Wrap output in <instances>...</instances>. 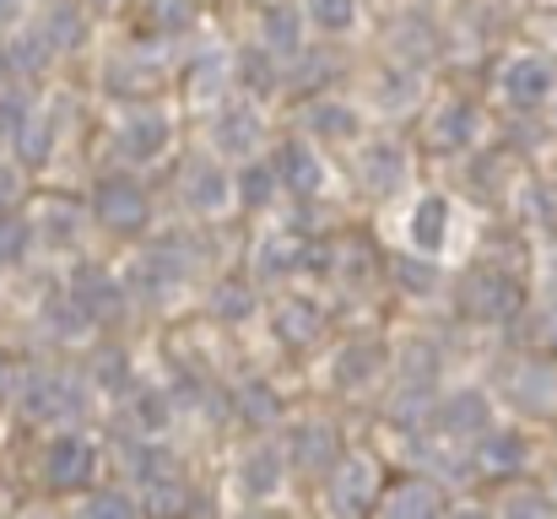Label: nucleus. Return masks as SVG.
Segmentation results:
<instances>
[{"instance_id":"1","label":"nucleus","mask_w":557,"mask_h":519,"mask_svg":"<svg viewBox=\"0 0 557 519\" xmlns=\"http://www.w3.org/2000/svg\"><path fill=\"white\" fill-rule=\"evenodd\" d=\"M98 217H103V227H120V233H136V227H147V189L136 184V178H125V173H114V178H103L98 184Z\"/></svg>"},{"instance_id":"2","label":"nucleus","mask_w":557,"mask_h":519,"mask_svg":"<svg viewBox=\"0 0 557 519\" xmlns=\"http://www.w3.org/2000/svg\"><path fill=\"white\" fill-rule=\"evenodd\" d=\"M44 477H49V487H82L87 477H92V444L82 438V433H60L49 449H44Z\"/></svg>"},{"instance_id":"3","label":"nucleus","mask_w":557,"mask_h":519,"mask_svg":"<svg viewBox=\"0 0 557 519\" xmlns=\"http://www.w3.org/2000/svg\"><path fill=\"white\" fill-rule=\"evenodd\" d=\"M331 493H336V504H342L347 515H363V509H373V493H379V466H373L369 455H347V460H342V471L331 477Z\"/></svg>"},{"instance_id":"4","label":"nucleus","mask_w":557,"mask_h":519,"mask_svg":"<svg viewBox=\"0 0 557 519\" xmlns=\"http://www.w3.org/2000/svg\"><path fill=\"white\" fill-rule=\"evenodd\" d=\"M169 147V120L163 114H131L120 125V158L125 163H152Z\"/></svg>"},{"instance_id":"5","label":"nucleus","mask_w":557,"mask_h":519,"mask_svg":"<svg viewBox=\"0 0 557 519\" xmlns=\"http://www.w3.org/2000/svg\"><path fill=\"white\" fill-rule=\"evenodd\" d=\"M460 298H466V314H476V320H504L520 309V287L504 276H471Z\"/></svg>"},{"instance_id":"6","label":"nucleus","mask_w":557,"mask_h":519,"mask_svg":"<svg viewBox=\"0 0 557 519\" xmlns=\"http://www.w3.org/2000/svg\"><path fill=\"white\" fill-rule=\"evenodd\" d=\"M557 87V71L547 60H515L509 71H504V92L515 98V103H547V92Z\"/></svg>"},{"instance_id":"7","label":"nucleus","mask_w":557,"mask_h":519,"mask_svg":"<svg viewBox=\"0 0 557 519\" xmlns=\"http://www.w3.org/2000/svg\"><path fill=\"white\" fill-rule=\"evenodd\" d=\"M276 184H287L293 195H314L320 189V163L304 141H287L282 158H276Z\"/></svg>"},{"instance_id":"8","label":"nucleus","mask_w":557,"mask_h":519,"mask_svg":"<svg viewBox=\"0 0 557 519\" xmlns=\"http://www.w3.org/2000/svg\"><path fill=\"white\" fill-rule=\"evenodd\" d=\"M282 471H287V460H282L276 449H255V455L238 466V487H244L249 498H271V493L282 487Z\"/></svg>"},{"instance_id":"9","label":"nucleus","mask_w":557,"mask_h":519,"mask_svg":"<svg viewBox=\"0 0 557 519\" xmlns=\"http://www.w3.org/2000/svg\"><path fill=\"white\" fill-rule=\"evenodd\" d=\"M379 519H444V504H438V493L428 482H406V487L389 493Z\"/></svg>"},{"instance_id":"10","label":"nucleus","mask_w":557,"mask_h":519,"mask_svg":"<svg viewBox=\"0 0 557 519\" xmlns=\"http://www.w3.org/2000/svg\"><path fill=\"white\" fill-rule=\"evenodd\" d=\"M185 195H189V206L195 211H222L227 200H233V189H227V178L211 169V163H189V173H185Z\"/></svg>"},{"instance_id":"11","label":"nucleus","mask_w":557,"mask_h":519,"mask_svg":"<svg viewBox=\"0 0 557 519\" xmlns=\"http://www.w3.org/2000/svg\"><path fill=\"white\" fill-rule=\"evenodd\" d=\"M438 422H444V433H487V400L476 390H460L455 400H444Z\"/></svg>"},{"instance_id":"12","label":"nucleus","mask_w":557,"mask_h":519,"mask_svg":"<svg viewBox=\"0 0 557 519\" xmlns=\"http://www.w3.org/2000/svg\"><path fill=\"white\" fill-rule=\"evenodd\" d=\"M379 362H384V346H379V342L347 346V351L336 357V384H342V390H358L363 379H373V373H379Z\"/></svg>"},{"instance_id":"13","label":"nucleus","mask_w":557,"mask_h":519,"mask_svg":"<svg viewBox=\"0 0 557 519\" xmlns=\"http://www.w3.org/2000/svg\"><path fill=\"white\" fill-rule=\"evenodd\" d=\"M260 38L271 54H298V11L293 5H271L260 16Z\"/></svg>"},{"instance_id":"14","label":"nucleus","mask_w":557,"mask_h":519,"mask_svg":"<svg viewBox=\"0 0 557 519\" xmlns=\"http://www.w3.org/2000/svg\"><path fill=\"white\" fill-rule=\"evenodd\" d=\"M444 217H449V206H444L438 195H428V200H417V211H411V244L433 255V249L444 244Z\"/></svg>"},{"instance_id":"15","label":"nucleus","mask_w":557,"mask_h":519,"mask_svg":"<svg viewBox=\"0 0 557 519\" xmlns=\"http://www.w3.org/2000/svg\"><path fill=\"white\" fill-rule=\"evenodd\" d=\"M276 331L287 336L293 346H309L320 336V309L309 304V298H293V304H282V314H276Z\"/></svg>"},{"instance_id":"16","label":"nucleus","mask_w":557,"mask_h":519,"mask_svg":"<svg viewBox=\"0 0 557 519\" xmlns=\"http://www.w3.org/2000/svg\"><path fill=\"white\" fill-rule=\"evenodd\" d=\"M482 471H520L525 466V444L515 433H482V455H476Z\"/></svg>"},{"instance_id":"17","label":"nucleus","mask_w":557,"mask_h":519,"mask_svg":"<svg viewBox=\"0 0 557 519\" xmlns=\"http://www.w3.org/2000/svg\"><path fill=\"white\" fill-rule=\"evenodd\" d=\"M331 460H336V438H331V433L304 428V433L293 438V466H304V471H331Z\"/></svg>"},{"instance_id":"18","label":"nucleus","mask_w":557,"mask_h":519,"mask_svg":"<svg viewBox=\"0 0 557 519\" xmlns=\"http://www.w3.org/2000/svg\"><path fill=\"white\" fill-rule=\"evenodd\" d=\"M255 141V114L249 109H227L222 120H216V147L222 152H244Z\"/></svg>"},{"instance_id":"19","label":"nucleus","mask_w":557,"mask_h":519,"mask_svg":"<svg viewBox=\"0 0 557 519\" xmlns=\"http://www.w3.org/2000/svg\"><path fill=\"white\" fill-rule=\"evenodd\" d=\"M147 515L152 519H185L189 515V493L169 477V482H152V493H147Z\"/></svg>"},{"instance_id":"20","label":"nucleus","mask_w":557,"mask_h":519,"mask_svg":"<svg viewBox=\"0 0 557 519\" xmlns=\"http://www.w3.org/2000/svg\"><path fill=\"white\" fill-rule=\"evenodd\" d=\"M233 195H238L244 206H265V200L276 195V169H265V163H249V169L238 173Z\"/></svg>"},{"instance_id":"21","label":"nucleus","mask_w":557,"mask_h":519,"mask_svg":"<svg viewBox=\"0 0 557 519\" xmlns=\"http://www.w3.org/2000/svg\"><path fill=\"white\" fill-rule=\"evenodd\" d=\"M309 125H314L320 136H336V141H342V136L358 131V114H352L347 103H320V109L309 114Z\"/></svg>"},{"instance_id":"22","label":"nucleus","mask_w":557,"mask_h":519,"mask_svg":"<svg viewBox=\"0 0 557 519\" xmlns=\"http://www.w3.org/2000/svg\"><path fill=\"white\" fill-rule=\"evenodd\" d=\"M471 125H476V114H471L466 103H455V109H444V120H438V141H444V147H466V141H471Z\"/></svg>"},{"instance_id":"23","label":"nucleus","mask_w":557,"mask_h":519,"mask_svg":"<svg viewBox=\"0 0 557 519\" xmlns=\"http://www.w3.org/2000/svg\"><path fill=\"white\" fill-rule=\"evenodd\" d=\"M363 169H369V184H373V189H389V184L400 178V147H373Z\"/></svg>"},{"instance_id":"24","label":"nucleus","mask_w":557,"mask_h":519,"mask_svg":"<svg viewBox=\"0 0 557 519\" xmlns=\"http://www.w3.org/2000/svg\"><path fill=\"white\" fill-rule=\"evenodd\" d=\"M27 411H33V417H65V411H76V395H71L65 384H44V395H33Z\"/></svg>"},{"instance_id":"25","label":"nucleus","mask_w":557,"mask_h":519,"mask_svg":"<svg viewBox=\"0 0 557 519\" xmlns=\"http://www.w3.org/2000/svg\"><path fill=\"white\" fill-rule=\"evenodd\" d=\"M27 255V222L22 217H0V265H16Z\"/></svg>"},{"instance_id":"26","label":"nucleus","mask_w":557,"mask_h":519,"mask_svg":"<svg viewBox=\"0 0 557 519\" xmlns=\"http://www.w3.org/2000/svg\"><path fill=\"white\" fill-rule=\"evenodd\" d=\"M309 16H314L320 27L342 33V27H352V0H309Z\"/></svg>"},{"instance_id":"27","label":"nucleus","mask_w":557,"mask_h":519,"mask_svg":"<svg viewBox=\"0 0 557 519\" xmlns=\"http://www.w3.org/2000/svg\"><path fill=\"white\" fill-rule=\"evenodd\" d=\"M76 38H82V22H76L65 5H54V11H49V33H44V44L65 49V44H76Z\"/></svg>"},{"instance_id":"28","label":"nucleus","mask_w":557,"mask_h":519,"mask_svg":"<svg viewBox=\"0 0 557 519\" xmlns=\"http://www.w3.org/2000/svg\"><path fill=\"white\" fill-rule=\"evenodd\" d=\"M87 519H136V504H131L125 493H98V498L87 504Z\"/></svg>"},{"instance_id":"29","label":"nucleus","mask_w":557,"mask_h":519,"mask_svg":"<svg viewBox=\"0 0 557 519\" xmlns=\"http://www.w3.org/2000/svg\"><path fill=\"white\" fill-rule=\"evenodd\" d=\"M16 147H22V163H44L49 158V125H22V136H16Z\"/></svg>"},{"instance_id":"30","label":"nucleus","mask_w":557,"mask_h":519,"mask_svg":"<svg viewBox=\"0 0 557 519\" xmlns=\"http://www.w3.org/2000/svg\"><path fill=\"white\" fill-rule=\"evenodd\" d=\"M238 406L255 417V422H271L276 417V395L265 390V384H244V395H238Z\"/></svg>"},{"instance_id":"31","label":"nucleus","mask_w":557,"mask_h":519,"mask_svg":"<svg viewBox=\"0 0 557 519\" xmlns=\"http://www.w3.org/2000/svg\"><path fill=\"white\" fill-rule=\"evenodd\" d=\"M255 304H249V287H238V282H227L222 293H216V314L222 320H238V314H249Z\"/></svg>"},{"instance_id":"32","label":"nucleus","mask_w":557,"mask_h":519,"mask_svg":"<svg viewBox=\"0 0 557 519\" xmlns=\"http://www.w3.org/2000/svg\"><path fill=\"white\" fill-rule=\"evenodd\" d=\"M136 417H141L147 433H158V428L169 422V400H163V395H141V400H136Z\"/></svg>"},{"instance_id":"33","label":"nucleus","mask_w":557,"mask_h":519,"mask_svg":"<svg viewBox=\"0 0 557 519\" xmlns=\"http://www.w3.org/2000/svg\"><path fill=\"white\" fill-rule=\"evenodd\" d=\"M547 515H553V509H547V498H531V493L504 504V519H547Z\"/></svg>"},{"instance_id":"34","label":"nucleus","mask_w":557,"mask_h":519,"mask_svg":"<svg viewBox=\"0 0 557 519\" xmlns=\"http://www.w3.org/2000/svg\"><path fill=\"white\" fill-rule=\"evenodd\" d=\"M11 60H16V71H38L44 65V38H16Z\"/></svg>"},{"instance_id":"35","label":"nucleus","mask_w":557,"mask_h":519,"mask_svg":"<svg viewBox=\"0 0 557 519\" xmlns=\"http://www.w3.org/2000/svg\"><path fill=\"white\" fill-rule=\"evenodd\" d=\"M238 76H249L255 92H271V65H265V54H244V60H238Z\"/></svg>"},{"instance_id":"36","label":"nucleus","mask_w":557,"mask_h":519,"mask_svg":"<svg viewBox=\"0 0 557 519\" xmlns=\"http://www.w3.org/2000/svg\"><path fill=\"white\" fill-rule=\"evenodd\" d=\"M400 282H406V287H433V265H428V260H417V265L406 260V265H400Z\"/></svg>"},{"instance_id":"37","label":"nucleus","mask_w":557,"mask_h":519,"mask_svg":"<svg viewBox=\"0 0 557 519\" xmlns=\"http://www.w3.org/2000/svg\"><path fill=\"white\" fill-rule=\"evenodd\" d=\"M11 195H16V173H11L5 163H0V206H5Z\"/></svg>"},{"instance_id":"38","label":"nucleus","mask_w":557,"mask_h":519,"mask_svg":"<svg viewBox=\"0 0 557 519\" xmlns=\"http://www.w3.org/2000/svg\"><path fill=\"white\" fill-rule=\"evenodd\" d=\"M455 519H487V515H476V509H466V515H455Z\"/></svg>"},{"instance_id":"39","label":"nucleus","mask_w":557,"mask_h":519,"mask_svg":"<svg viewBox=\"0 0 557 519\" xmlns=\"http://www.w3.org/2000/svg\"><path fill=\"white\" fill-rule=\"evenodd\" d=\"M92 5H114V0H92Z\"/></svg>"}]
</instances>
